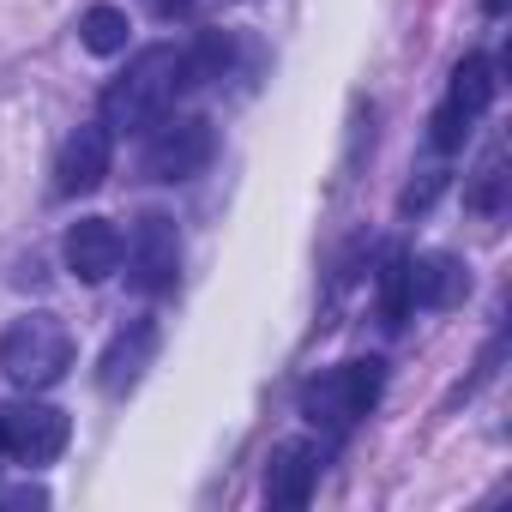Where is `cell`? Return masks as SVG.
Instances as JSON below:
<instances>
[{
  "label": "cell",
  "instance_id": "6da1fadb",
  "mask_svg": "<svg viewBox=\"0 0 512 512\" xmlns=\"http://www.w3.org/2000/svg\"><path fill=\"white\" fill-rule=\"evenodd\" d=\"M187 91V49L175 43H151L127 61V73L103 91V127L109 133H145L151 121H163L175 109V97Z\"/></svg>",
  "mask_w": 512,
  "mask_h": 512
},
{
  "label": "cell",
  "instance_id": "7a4b0ae2",
  "mask_svg": "<svg viewBox=\"0 0 512 512\" xmlns=\"http://www.w3.org/2000/svg\"><path fill=\"white\" fill-rule=\"evenodd\" d=\"M79 344L55 314H19L7 332H0V374H7L19 392H49L67 380Z\"/></svg>",
  "mask_w": 512,
  "mask_h": 512
},
{
  "label": "cell",
  "instance_id": "3957f363",
  "mask_svg": "<svg viewBox=\"0 0 512 512\" xmlns=\"http://www.w3.org/2000/svg\"><path fill=\"white\" fill-rule=\"evenodd\" d=\"M380 386H386V362L368 356V362H344V368H326L320 380L302 386V416L326 434H350L374 404H380Z\"/></svg>",
  "mask_w": 512,
  "mask_h": 512
},
{
  "label": "cell",
  "instance_id": "277c9868",
  "mask_svg": "<svg viewBox=\"0 0 512 512\" xmlns=\"http://www.w3.org/2000/svg\"><path fill=\"white\" fill-rule=\"evenodd\" d=\"M67 440H73L67 410L43 404L37 392L25 404H0V464H25V470L55 464L67 452Z\"/></svg>",
  "mask_w": 512,
  "mask_h": 512
},
{
  "label": "cell",
  "instance_id": "5b68a950",
  "mask_svg": "<svg viewBox=\"0 0 512 512\" xmlns=\"http://www.w3.org/2000/svg\"><path fill=\"white\" fill-rule=\"evenodd\" d=\"M145 133H151L145 139V175L151 181H193L217 151V133L205 115H163Z\"/></svg>",
  "mask_w": 512,
  "mask_h": 512
},
{
  "label": "cell",
  "instance_id": "8992f818",
  "mask_svg": "<svg viewBox=\"0 0 512 512\" xmlns=\"http://www.w3.org/2000/svg\"><path fill=\"white\" fill-rule=\"evenodd\" d=\"M121 260H127V284L139 296H169L181 278V235L163 211H145L133 223V235H121Z\"/></svg>",
  "mask_w": 512,
  "mask_h": 512
},
{
  "label": "cell",
  "instance_id": "52a82bcc",
  "mask_svg": "<svg viewBox=\"0 0 512 512\" xmlns=\"http://www.w3.org/2000/svg\"><path fill=\"white\" fill-rule=\"evenodd\" d=\"M494 103V67L482 61V55H470V61H458V73H452V91H446V103L434 109V151H458L464 139H470V127L482 121V109Z\"/></svg>",
  "mask_w": 512,
  "mask_h": 512
},
{
  "label": "cell",
  "instance_id": "ba28073f",
  "mask_svg": "<svg viewBox=\"0 0 512 512\" xmlns=\"http://www.w3.org/2000/svg\"><path fill=\"white\" fill-rule=\"evenodd\" d=\"M109 163H115V133L103 121H85L79 133H67L61 157H55V193L61 199H85L109 181Z\"/></svg>",
  "mask_w": 512,
  "mask_h": 512
},
{
  "label": "cell",
  "instance_id": "9c48e42d",
  "mask_svg": "<svg viewBox=\"0 0 512 512\" xmlns=\"http://www.w3.org/2000/svg\"><path fill=\"white\" fill-rule=\"evenodd\" d=\"M320 464H326L320 440H284L272 452V470H266V506H278V512L308 506L314 488H320Z\"/></svg>",
  "mask_w": 512,
  "mask_h": 512
},
{
  "label": "cell",
  "instance_id": "30bf717a",
  "mask_svg": "<svg viewBox=\"0 0 512 512\" xmlns=\"http://www.w3.org/2000/svg\"><path fill=\"white\" fill-rule=\"evenodd\" d=\"M151 362H157V326H151V320H127V326L109 338L103 362H97V386H103L109 398H127V392L145 380Z\"/></svg>",
  "mask_w": 512,
  "mask_h": 512
},
{
  "label": "cell",
  "instance_id": "8fae6325",
  "mask_svg": "<svg viewBox=\"0 0 512 512\" xmlns=\"http://www.w3.org/2000/svg\"><path fill=\"white\" fill-rule=\"evenodd\" d=\"M61 253H67V272L79 284H109L121 272V229L109 217H79L67 229V247Z\"/></svg>",
  "mask_w": 512,
  "mask_h": 512
},
{
  "label": "cell",
  "instance_id": "7c38bea8",
  "mask_svg": "<svg viewBox=\"0 0 512 512\" xmlns=\"http://www.w3.org/2000/svg\"><path fill=\"white\" fill-rule=\"evenodd\" d=\"M470 296V266L458 253H416L410 260V302L416 308H458Z\"/></svg>",
  "mask_w": 512,
  "mask_h": 512
},
{
  "label": "cell",
  "instance_id": "4fadbf2b",
  "mask_svg": "<svg viewBox=\"0 0 512 512\" xmlns=\"http://www.w3.org/2000/svg\"><path fill=\"white\" fill-rule=\"evenodd\" d=\"M410 308H416V302H410V253L392 247L386 266H380V326H386V332H404Z\"/></svg>",
  "mask_w": 512,
  "mask_h": 512
},
{
  "label": "cell",
  "instance_id": "5bb4252c",
  "mask_svg": "<svg viewBox=\"0 0 512 512\" xmlns=\"http://www.w3.org/2000/svg\"><path fill=\"white\" fill-rule=\"evenodd\" d=\"M127 13L121 7H91L85 19H79V43L91 49V55H121L127 49Z\"/></svg>",
  "mask_w": 512,
  "mask_h": 512
},
{
  "label": "cell",
  "instance_id": "9a60e30c",
  "mask_svg": "<svg viewBox=\"0 0 512 512\" xmlns=\"http://www.w3.org/2000/svg\"><path fill=\"white\" fill-rule=\"evenodd\" d=\"M440 187H446V175H428L422 187H410V193H404V211H422V205H428V199H434Z\"/></svg>",
  "mask_w": 512,
  "mask_h": 512
},
{
  "label": "cell",
  "instance_id": "2e32d148",
  "mask_svg": "<svg viewBox=\"0 0 512 512\" xmlns=\"http://www.w3.org/2000/svg\"><path fill=\"white\" fill-rule=\"evenodd\" d=\"M187 7H193V0H151V13H157V19H181Z\"/></svg>",
  "mask_w": 512,
  "mask_h": 512
},
{
  "label": "cell",
  "instance_id": "e0dca14e",
  "mask_svg": "<svg viewBox=\"0 0 512 512\" xmlns=\"http://www.w3.org/2000/svg\"><path fill=\"white\" fill-rule=\"evenodd\" d=\"M488 13H494V19H500V13H506V0H488Z\"/></svg>",
  "mask_w": 512,
  "mask_h": 512
}]
</instances>
